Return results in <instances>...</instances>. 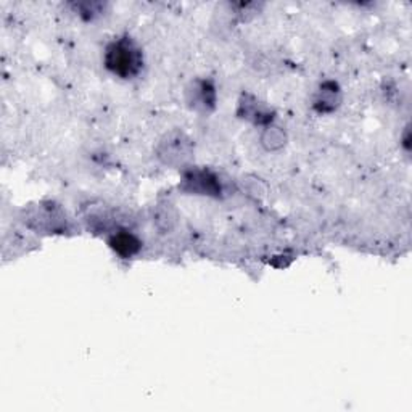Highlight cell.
<instances>
[{
	"instance_id": "5",
	"label": "cell",
	"mask_w": 412,
	"mask_h": 412,
	"mask_svg": "<svg viewBox=\"0 0 412 412\" xmlns=\"http://www.w3.org/2000/svg\"><path fill=\"white\" fill-rule=\"evenodd\" d=\"M141 245H142L141 240H138L136 235L129 234L126 231L118 232V234H115L110 238V247L123 258L136 255V253L141 250Z\"/></svg>"
},
{
	"instance_id": "2",
	"label": "cell",
	"mask_w": 412,
	"mask_h": 412,
	"mask_svg": "<svg viewBox=\"0 0 412 412\" xmlns=\"http://www.w3.org/2000/svg\"><path fill=\"white\" fill-rule=\"evenodd\" d=\"M192 155V143L182 134H171L161 142L158 148V156L166 165H182Z\"/></svg>"
},
{
	"instance_id": "4",
	"label": "cell",
	"mask_w": 412,
	"mask_h": 412,
	"mask_svg": "<svg viewBox=\"0 0 412 412\" xmlns=\"http://www.w3.org/2000/svg\"><path fill=\"white\" fill-rule=\"evenodd\" d=\"M340 102V91L337 87L335 82H325L322 84L319 92H317L316 100H314V107L317 111L321 113H327L335 110L339 107Z\"/></svg>"
},
{
	"instance_id": "3",
	"label": "cell",
	"mask_w": 412,
	"mask_h": 412,
	"mask_svg": "<svg viewBox=\"0 0 412 412\" xmlns=\"http://www.w3.org/2000/svg\"><path fill=\"white\" fill-rule=\"evenodd\" d=\"M182 188L198 195H220L221 183L213 172L206 170H192L183 174Z\"/></svg>"
},
{
	"instance_id": "7",
	"label": "cell",
	"mask_w": 412,
	"mask_h": 412,
	"mask_svg": "<svg viewBox=\"0 0 412 412\" xmlns=\"http://www.w3.org/2000/svg\"><path fill=\"white\" fill-rule=\"evenodd\" d=\"M262 143H265L269 150H276V148H280L282 145H284L285 136L276 127L267 129V131L262 134Z\"/></svg>"
},
{
	"instance_id": "1",
	"label": "cell",
	"mask_w": 412,
	"mask_h": 412,
	"mask_svg": "<svg viewBox=\"0 0 412 412\" xmlns=\"http://www.w3.org/2000/svg\"><path fill=\"white\" fill-rule=\"evenodd\" d=\"M108 71L121 79H132L142 71L143 53L137 42L129 36L115 39L103 57Z\"/></svg>"
},
{
	"instance_id": "6",
	"label": "cell",
	"mask_w": 412,
	"mask_h": 412,
	"mask_svg": "<svg viewBox=\"0 0 412 412\" xmlns=\"http://www.w3.org/2000/svg\"><path fill=\"white\" fill-rule=\"evenodd\" d=\"M190 102H193V107H213L216 102V93H215V87L210 82H197L193 86V98Z\"/></svg>"
}]
</instances>
